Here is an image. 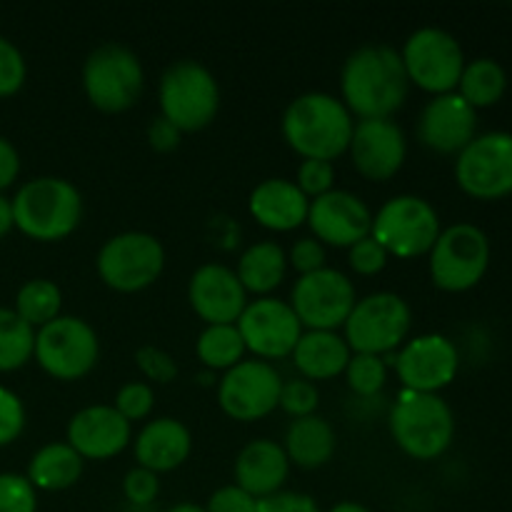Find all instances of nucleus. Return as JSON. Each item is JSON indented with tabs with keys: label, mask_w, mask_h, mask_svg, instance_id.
Returning <instances> with one entry per match:
<instances>
[{
	"label": "nucleus",
	"mask_w": 512,
	"mask_h": 512,
	"mask_svg": "<svg viewBox=\"0 0 512 512\" xmlns=\"http://www.w3.org/2000/svg\"><path fill=\"white\" fill-rule=\"evenodd\" d=\"M410 80L400 50L388 45H363L348 55L340 73V95L358 120L393 118L405 105Z\"/></svg>",
	"instance_id": "1"
},
{
	"label": "nucleus",
	"mask_w": 512,
	"mask_h": 512,
	"mask_svg": "<svg viewBox=\"0 0 512 512\" xmlns=\"http://www.w3.org/2000/svg\"><path fill=\"white\" fill-rule=\"evenodd\" d=\"M355 120L330 93L298 95L283 113V138L303 160L333 163L348 153Z\"/></svg>",
	"instance_id": "2"
},
{
	"label": "nucleus",
	"mask_w": 512,
	"mask_h": 512,
	"mask_svg": "<svg viewBox=\"0 0 512 512\" xmlns=\"http://www.w3.org/2000/svg\"><path fill=\"white\" fill-rule=\"evenodd\" d=\"M10 203L15 228L38 243H58L68 238L83 218V198L78 188L55 175L28 180Z\"/></svg>",
	"instance_id": "3"
},
{
	"label": "nucleus",
	"mask_w": 512,
	"mask_h": 512,
	"mask_svg": "<svg viewBox=\"0 0 512 512\" xmlns=\"http://www.w3.org/2000/svg\"><path fill=\"white\" fill-rule=\"evenodd\" d=\"M390 435L408 458L438 460L455 440V415L440 395L403 390L390 410Z\"/></svg>",
	"instance_id": "4"
},
{
	"label": "nucleus",
	"mask_w": 512,
	"mask_h": 512,
	"mask_svg": "<svg viewBox=\"0 0 512 512\" xmlns=\"http://www.w3.org/2000/svg\"><path fill=\"white\" fill-rule=\"evenodd\" d=\"M160 115L180 133L208 128L220 108L218 80L195 60H178L160 78Z\"/></svg>",
	"instance_id": "5"
},
{
	"label": "nucleus",
	"mask_w": 512,
	"mask_h": 512,
	"mask_svg": "<svg viewBox=\"0 0 512 512\" xmlns=\"http://www.w3.org/2000/svg\"><path fill=\"white\" fill-rule=\"evenodd\" d=\"M413 328L410 305L395 293H373L360 298L343 325V338L350 353L393 355L408 343Z\"/></svg>",
	"instance_id": "6"
},
{
	"label": "nucleus",
	"mask_w": 512,
	"mask_h": 512,
	"mask_svg": "<svg viewBox=\"0 0 512 512\" xmlns=\"http://www.w3.org/2000/svg\"><path fill=\"white\" fill-rule=\"evenodd\" d=\"M143 63L130 48L108 43L95 48L83 65V90L100 113H125L143 93Z\"/></svg>",
	"instance_id": "7"
},
{
	"label": "nucleus",
	"mask_w": 512,
	"mask_h": 512,
	"mask_svg": "<svg viewBox=\"0 0 512 512\" xmlns=\"http://www.w3.org/2000/svg\"><path fill=\"white\" fill-rule=\"evenodd\" d=\"M430 258V280L443 293H468L490 268V240L473 223H455L440 230Z\"/></svg>",
	"instance_id": "8"
},
{
	"label": "nucleus",
	"mask_w": 512,
	"mask_h": 512,
	"mask_svg": "<svg viewBox=\"0 0 512 512\" xmlns=\"http://www.w3.org/2000/svg\"><path fill=\"white\" fill-rule=\"evenodd\" d=\"M440 230V218L428 200L420 195H395L373 215L370 235L388 255L410 260L428 255Z\"/></svg>",
	"instance_id": "9"
},
{
	"label": "nucleus",
	"mask_w": 512,
	"mask_h": 512,
	"mask_svg": "<svg viewBox=\"0 0 512 512\" xmlns=\"http://www.w3.org/2000/svg\"><path fill=\"white\" fill-rule=\"evenodd\" d=\"M95 268L100 280L115 293H140L163 273L165 248L155 235L128 230L105 240Z\"/></svg>",
	"instance_id": "10"
},
{
	"label": "nucleus",
	"mask_w": 512,
	"mask_h": 512,
	"mask_svg": "<svg viewBox=\"0 0 512 512\" xmlns=\"http://www.w3.org/2000/svg\"><path fill=\"white\" fill-rule=\"evenodd\" d=\"M405 75L410 85L435 95H448L458 90L460 75L465 70L463 45L455 35L443 28H420L405 40L403 50Z\"/></svg>",
	"instance_id": "11"
},
{
	"label": "nucleus",
	"mask_w": 512,
	"mask_h": 512,
	"mask_svg": "<svg viewBox=\"0 0 512 512\" xmlns=\"http://www.w3.org/2000/svg\"><path fill=\"white\" fill-rule=\"evenodd\" d=\"M100 343L83 318L60 315L35 333L33 358L55 380L73 383L98 365Z\"/></svg>",
	"instance_id": "12"
},
{
	"label": "nucleus",
	"mask_w": 512,
	"mask_h": 512,
	"mask_svg": "<svg viewBox=\"0 0 512 512\" xmlns=\"http://www.w3.org/2000/svg\"><path fill=\"white\" fill-rule=\"evenodd\" d=\"M455 180L475 200H503L512 195V133L490 130L455 155Z\"/></svg>",
	"instance_id": "13"
},
{
	"label": "nucleus",
	"mask_w": 512,
	"mask_h": 512,
	"mask_svg": "<svg viewBox=\"0 0 512 512\" xmlns=\"http://www.w3.org/2000/svg\"><path fill=\"white\" fill-rule=\"evenodd\" d=\"M385 365H393L398 380L410 393L438 395L448 388L460 370V353L450 338L425 333L410 338L398 353L385 355Z\"/></svg>",
	"instance_id": "14"
},
{
	"label": "nucleus",
	"mask_w": 512,
	"mask_h": 512,
	"mask_svg": "<svg viewBox=\"0 0 512 512\" xmlns=\"http://www.w3.org/2000/svg\"><path fill=\"white\" fill-rule=\"evenodd\" d=\"M353 280L333 268L315 270L295 280L290 308L298 315L303 330H338L355 308Z\"/></svg>",
	"instance_id": "15"
},
{
	"label": "nucleus",
	"mask_w": 512,
	"mask_h": 512,
	"mask_svg": "<svg viewBox=\"0 0 512 512\" xmlns=\"http://www.w3.org/2000/svg\"><path fill=\"white\" fill-rule=\"evenodd\" d=\"M283 378L275 365L265 360H243L220 378L218 403L228 418L238 423L263 420L278 408Z\"/></svg>",
	"instance_id": "16"
},
{
	"label": "nucleus",
	"mask_w": 512,
	"mask_h": 512,
	"mask_svg": "<svg viewBox=\"0 0 512 512\" xmlns=\"http://www.w3.org/2000/svg\"><path fill=\"white\" fill-rule=\"evenodd\" d=\"M238 333L243 338L245 350L258 360H280L290 358L303 335L298 315L293 313L288 300L278 298H255L243 310L238 323Z\"/></svg>",
	"instance_id": "17"
},
{
	"label": "nucleus",
	"mask_w": 512,
	"mask_h": 512,
	"mask_svg": "<svg viewBox=\"0 0 512 512\" xmlns=\"http://www.w3.org/2000/svg\"><path fill=\"white\" fill-rule=\"evenodd\" d=\"M353 168L373 183L395 178L408 158V140L393 118L358 120L348 145Z\"/></svg>",
	"instance_id": "18"
},
{
	"label": "nucleus",
	"mask_w": 512,
	"mask_h": 512,
	"mask_svg": "<svg viewBox=\"0 0 512 512\" xmlns=\"http://www.w3.org/2000/svg\"><path fill=\"white\" fill-rule=\"evenodd\" d=\"M308 228L313 230V238L323 245L333 248H353L363 238H368L373 228V213L350 190H330L320 198L310 200Z\"/></svg>",
	"instance_id": "19"
},
{
	"label": "nucleus",
	"mask_w": 512,
	"mask_h": 512,
	"mask_svg": "<svg viewBox=\"0 0 512 512\" xmlns=\"http://www.w3.org/2000/svg\"><path fill=\"white\" fill-rule=\"evenodd\" d=\"M478 135V110L458 93L435 95L418 118V140L440 155H460Z\"/></svg>",
	"instance_id": "20"
},
{
	"label": "nucleus",
	"mask_w": 512,
	"mask_h": 512,
	"mask_svg": "<svg viewBox=\"0 0 512 512\" xmlns=\"http://www.w3.org/2000/svg\"><path fill=\"white\" fill-rule=\"evenodd\" d=\"M190 308L205 325H235L248 308V293L235 270L220 263L200 265L188 285Z\"/></svg>",
	"instance_id": "21"
},
{
	"label": "nucleus",
	"mask_w": 512,
	"mask_h": 512,
	"mask_svg": "<svg viewBox=\"0 0 512 512\" xmlns=\"http://www.w3.org/2000/svg\"><path fill=\"white\" fill-rule=\"evenodd\" d=\"M133 440V425L113 405H90L70 418L65 443L83 460H110Z\"/></svg>",
	"instance_id": "22"
},
{
	"label": "nucleus",
	"mask_w": 512,
	"mask_h": 512,
	"mask_svg": "<svg viewBox=\"0 0 512 512\" xmlns=\"http://www.w3.org/2000/svg\"><path fill=\"white\" fill-rule=\"evenodd\" d=\"M290 475V460L283 445L260 438L245 445L235 460V485L255 500L280 493Z\"/></svg>",
	"instance_id": "23"
},
{
	"label": "nucleus",
	"mask_w": 512,
	"mask_h": 512,
	"mask_svg": "<svg viewBox=\"0 0 512 512\" xmlns=\"http://www.w3.org/2000/svg\"><path fill=\"white\" fill-rule=\"evenodd\" d=\"M250 215L255 223L273 233H290L308 220L310 200L300 193L293 180L268 178L250 193Z\"/></svg>",
	"instance_id": "24"
},
{
	"label": "nucleus",
	"mask_w": 512,
	"mask_h": 512,
	"mask_svg": "<svg viewBox=\"0 0 512 512\" xmlns=\"http://www.w3.org/2000/svg\"><path fill=\"white\" fill-rule=\"evenodd\" d=\"M190 430L175 418H155L135 438V460L150 473H170L190 458Z\"/></svg>",
	"instance_id": "25"
},
{
	"label": "nucleus",
	"mask_w": 512,
	"mask_h": 512,
	"mask_svg": "<svg viewBox=\"0 0 512 512\" xmlns=\"http://www.w3.org/2000/svg\"><path fill=\"white\" fill-rule=\"evenodd\" d=\"M290 358L300 378L318 383L343 375L353 353L338 330H303Z\"/></svg>",
	"instance_id": "26"
},
{
	"label": "nucleus",
	"mask_w": 512,
	"mask_h": 512,
	"mask_svg": "<svg viewBox=\"0 0 512 512\" xmlns=\"http://www.w3.org/2000/svg\"><path fill=\"white\" fill-rule=\"evenodd\" d=\"M338 438H335L333 425L320 415L298 418L288 425L283 440V450L288 455L290 465H298L303 470L323 468L333 460Z\"/></svg>",
	"instance_id": "27"
},
{
	"label": "nucleus",
	"mask_w": 512,
	"mask_h": 512,
	"mask_svg": "<svg viewBox=\"0 0 512 512\" xmlns=\"http://www.w3.org/2000/svg\"><path fill=\"white\" fill-rule=\"evenodd\" d=\"M288 273V253L273 240L255 243L240 255L235 275L243 283L245 293H253L258 298H268L275 288L285 280Z\"/></svg>",
	"instance_id": "28"
},
{
	"label": "nucleus",
	"mask_w": 512,
	"mask_h": 512,
	"mask_svg": "<svg viewBox=\"0 0 512 512\" xmlns=\"http://www.w3.org/2000/svg\"><path fill=\"white\" fill-rule=\"evenodd\" d=\"M83 463L85 460L68 443H50L30 458L25 478L35 490L58 493V490H68L78 483L83 475Z\"/></svg>",
	"instance_id": "29"
},
{
	"label": "nucleus",
	"mask_w": 512,
	"mask_h": 512,
	"mask_svg": "<svg viewBox=\"0 0 512 512\" xmlns=\"http://www.w3.org/2000/svg\"><path fill=\"white\" fill-rule=\"evenodd\" d=\"M508 90V73L503 65L493 58H475L465 63L463 75L455 93L470 105V108H493L503 100Z\"/></svg>",
	"instance_id": "30"
},
{
	"label": "nucleus",
	"mask_w": 512,
	"mask_h": 512,
	"mask_svg": "<svg viewBox=\"0 0 512 512\" xmlns=\"http://www.w3.org/2000/svg\"><path fill=\"white\" fill-rule=\"evenodd\" d=\"M198 360L208 370H223L228 373L245 360V343L238 333V325H205L203 333L195 340Z\"/></svg>",
	"instance_id": "31"
},
{
	"label": "nucleus",
	"mask_w": 512,
	"mask_h": 512,
	"mask_svg": "<svg viewBox=\"0 0 512 512\" xmlns=\"http://www.w3.org/2000/svg\"><path fill=\"white\" fill-rule=\"evenodd\" d=\"M60 308H63V293L58 285L53 280L35 278L18 290L13 310L20 320H25L35 330L60 318Z\"/></svg>",
	"instance_id": "32"
},
{
	"label": "nucleus",
	"mask_w": 512,
	"mask_h": 512,
	"mask_svg": "<svg viewBox=\"0 0 512 512\" xmlns=\"http://www.w3.org/2000/svg\"><path fill=\"white\" fill-rule=\"evenodd\" d=\"M35 330L15 310L0 308V373H13L33 360Z\"/></svg>",
	"instance_id": "33"
},
{
	"label": "nucleus",
	"mask_w": 512,
	"mask_h": 512,
	"mask_svg": "<svg viewBox=\"0 0 512 512\" xmlns=\"http://www.w3.org/2000/svg\"><path fill=\"white\" fill-rule=\"evenodd\" d=\"M345 383L360 398H373L388 383V365L378 355L353 353L348 368H345Z\"/></svg>",
	"instance_id": "34"
},
{
	"label": "nucleus",
	"mask_w": 512,
	"mask_h": 512,
	"mask_svg": "<svg viewBox=\"0 0 512 512\" xmlns=\"http://www.w3.org/2000/svg\"><path fill=\"white\" fill-rule=\"evenodd\" d=\"M320 405V393L315 388V383L305 378H293L283 380V388H280V400L278 408L283 413H288L290 418H308V415H315Z\"/></svg>",
	"instance_id": "35"
},
{
	"label": "nucleus",
	"mask_w": 512,
	"mask_h": 512,
	"mask_svg": "<svg viewBox=\"0 0 512 512\" xmlns=\"http://www.w3.org/2000/svg\"><path fill=\"white\" fill-rule=\"evenodd\" d=\"M0 512H38V495L18 473H0Z\"/></svg>",
	"instance_id": "36"
},
{
	"label": "nucleus",
	"mask_w": 512,
	"mask_h": 512,
	"mask_svg": "<svg viewBox=\"0 0 512 512\" xmlns=\"http://www.w3.org/2000/svg\"><path fill=\"white\" fill-rule=\"evenodd\" d=\"M113 408L128 420L130 425L148 418L155 408V393L150 383H125L115 395Z\"/></svg>",
	"instance_id": "37"
},
{
	"label": "nucleus",
	"mask_w": 512,
	"mask_h": 512,
	"mask_svg": "<svg viewBox=\"0 0 512 512\" xmlns=\"http://www.w3.org/2000/svg\"><path fill=\"white\" fill-rule=\"evenodd\" d=\"M293 183L308 200L320 198V195L335 190V165L328 160H303Z\"/></svg>",
	"instance_id": "38"
},
{
	"label": "nucleus",
	"mask_w": 512,
	"mask_h": 512,
	"mask_svg": "<svg viewBox=\"0 0 512 512\" xmlns=\"http://www.w3.org/2000/svg\"><path fill=\"white\" fill-rule=\"evenodd\" d=\"M135 365L150 383L165 385L178 378V363L173 360V355L155 345H143L135 350Z\"/></svg>",
	"instance_id": "39"
},
{
	"label": "nucleus",
	"mask_w": 512,
	"mask_h": 512,
	"mask_svg": "<svg viewBox=\"0 0 512 512\" xmlns=\"http://www.w3.org/2000/svg\"><path fill=\"white\" fill-rule=\"evenodd\" d=\"M25 58L15 43H10L8 38L0 35V98H10V95L18 93L25 83Z\"/></svg>",
	"instance_id": "40"
},
{
	"label": "nucleus",
	"mask_w": 512,
	"mask_h": 512,
	"mask_svg": "<svg viewBox=\"0 0 512 512\" xmlns=\"http://www.w3.org/2000/svg\"><path fill=\"white\" fill-rule=\"evenodd\" d=\"M158 493H160L158 475L140 468V465L138 468L128 470V475H125L123 480V495L130 503V508H140V510L150 508V505L155 503V498H158Z\"/></svg>",
	"instance_id": "41"
},
{
	"label": "nucleus",
	"mask_w": 512,
	"mask_h": 512,
	"mask_svg": "<svg viewBox=\"0 0 512 512\" xmlns=\"http://www.w3.org/2000/svg\"><path fill=\"white\" fill-rule=\"evenodd\" d=\"M348 263H350V270L358 275H378L383 273V268L388 265V258L390 255L385 253L383 245L378 243V240L373 238V235H368V238H363L360 243H355L353 248H348Z\"/></svg>",
	"instance_id": "42"
},
{
	"label": "nucleus",
	"mask_w": 512,
	"mask_h": 512,
	"mask_svg": "<svg viewBox=\"0 0 512 512\" xmlns=\"http://www.w3.org/2000/svg\"><path fill=\"white\" fill-rule=\"evenodd\" d=\"M25 430V408L13 390L0 385V448L15 443Z\"/></svg>",
	"instance_id": "43"
},
{
	"label": "nucleus",
	"mask_w": 512,
	"mask_h": 512,
	"mask_svg": "<svg viewBox=\"0 0 512 512\" xmlns=\"http://www.w3.org/2000/svg\"><path fill=\"white\" fill-rule=\"evenodd\" d=\"M288 265L298 275H310L315 270L325 268V245L318 243L315 238H300L298 243L290 248Z\"/></svg>",
	"instance_id": "44"
},
{
	"label": "nucleus",
	"mask_w": 512,
	"mask_h": 512,
	"mask_svg": "<svg viewBox=\"0 0 512 512\" xmlns=\"http://www.w3.org/2000/svg\"><path fill=\"white\" fill-rule=\"evenodd\" d=\"M205 512H258V500L238 485H225L210 495Z\"/></svg>",
	"instance_id": "45"
},
{
	"label": "nucleus",
	"mask_w": 512,
	"mask_h": 512,
	"mask_svg": "<svg viewBox=\"0 0 512 512\" xmlns=\"http://www.w3.org/2000/svg\"><path fill=\"white\" fill-rule=\"evenodd\" d=\"M258 512H320V508L310 495L295 493V490H280L270 498L258 500Z\"/></svg>",
	"instance_id": "46"
},
{
	"label": "nucleus",
	"mask_w": 512,
	"mask_h": 512,
	"mask_svg": "<svg viewBox=\"0 0 512 512\" xmlns=\"http://www.w3.org/2000/svg\"><path fill=\"white\" fill-rule=\"evenodd\" d=\"M180 138H183V133L173 123H168L163 115L153 118V123L148 125V143L158 153H170V150L178 148Z\"/></svg>",
	"instance_id": "47"
},
{
	"label": "nucleus",
	"mask_w": 512,
	"mask_h": 512,
	"mask_svg": "<svg viewBox=\"0 0 512 512\" xmlns=\"http://www.w3.org/2000/svg\"><path fill=\"white\" fill-rule=\"evenodd\" d=\"M20 173V155L10 140L0 138V193L15 183Z\"/></svg>",
	"instance_id": "48"
},
{
	"label": "nucleus",
	"mask_w": 512,
	"mask_h": 512,
	"mask_svg": "<svg viewBox=\"0 0 512 512\" xmlns=\"http://www.w3.org/2000/svg\"><path fill=\"white\" fill-rule=\"evenodd\" d=\"M13 228H15L13 203H10V198H5V195L0 193V238H5Z\"/></svg>",
	"instance_id": "49"
},
{
	"label": "nucleus",
	"mask_w": 512,
	"mask_h": 512,
	"mask_svg": "<svg viewBox=\"0 0 512 512\" xmlns=\"http://www.w3.org/2000/svg\"><path fill=\"white\" fill-rule=\"evenodd\" d=\"M328 512H370L365 505L360 503H350V500H345V503H338L335 508H330Z\"/></svg>",
	"instance_id": "50"
},
{
	"label": "nucleus",
	"mask_w": 512,
	"mask_h": 512,
	"mask_svg": "<svg viewBox=\"0 0 512 512\" xmlns=\"http://www.w3.org/2000/svg\"><path fill=\"white\" fill-rule=\"evenodd\" d=\"M168 512H205V508H200V505H195V503H178V505H173Z\"/></svg>",
	"instance_id": "51"
}]
</instances>
